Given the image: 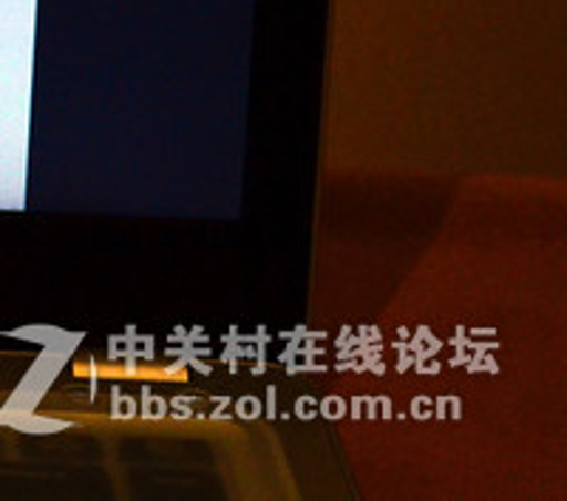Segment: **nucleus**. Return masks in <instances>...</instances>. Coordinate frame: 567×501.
<instances>
[]
</instances>
